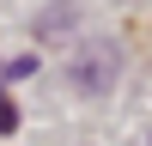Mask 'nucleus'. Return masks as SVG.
I'll list each match as a JSON object with an SVG mask.
<instances>
[{
	"mask_svg": "<svg viewBox=\"0 0 152 146\" xmlns=\"http://www.w3.org/2000/svg\"><path fill=\"white\" fill-rule=\"evenodd\" d=\"M110 79H116V49L110 43H91L73 61V85H79V91H110Z\"/></svg>",
	"mask_w": 152,
	"mask_h": 146,
	"instance_id": "obj_1",
	"label": "nucleus"
},
{
	"mask_svg": "<svg viewBox=\"0 0 152 146\" xmlns=\"http://www.w3.org/2000/svg\"><path fill=\"white\" fill-rule=\"evenodd\" d=\"M18 128V110H12V97H0V134H12Z\"/></svg>",
	"mask_w": 152,
	"mask_h": 146,
	"instance_id": "obj_2",
	"label": "nucleus"
},
{
	"mask_svg": "<svg viewBox=\"0 0 152 146\" xmlns=\"http://www.w3.org/2000/svg\"><path fill=\"white\" fill-rule=\"evenodd\" d=\"M146 146H152V140H146Z\"/></svg>",
	"mask_w": 152,
	"mask_h": 146,
	"instance_id": "obj_3",
	"label": "nucleus"
}]
</instances>
